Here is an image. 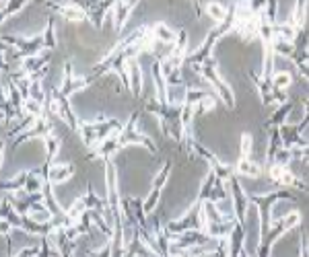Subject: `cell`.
Segmentation results:
<instances>
[{
  "instance_id": "cell-7",
  "label": "cell",
  "mask_w": 309,
  "mask_h": 257,
  "mask_svg": "<svg viewBox=\"0 0 309 257\" xmlns=\"http://www.w3.org/2000/svg\"><path fill=\"white\" fill-rule=\"evenodd\" d=\"M289 83H291V75H287V72H276V75H274V85L279 89L289 87Z\"/></svg>"
},
{
  "instance_id": "cell-2",
  "label": "cell",
  "mask_w": 309,
  "mask_h": 257,
  "mask_svg": "<svg viewBox=\"0 0 309 257\" xmlns=\"http://www.w3.org/2000/svg\"><path fill=\"white\" fill-rule=\"evenodd\" d=\"M134 5H136V3H113V9H111V19H113L115 29H118V31L124 27V23H126V19H128L130 11L134 9Z\"/></svg>"
},
{
  "instance_id": "cell-6",
  "label": "cell",
  "mask_w": 309,
  "mask_h": 257,
  "mask_svg": "<svg viewBox=\"0 0 309 257\" xmlns=\"http://www.w3.org/2000/svg\"><path fill=\"white\" fill-rule=\"evenodd\" d=\"M25 5H27V3H23V0H21V3H9V0H5V3H3V19H7L11 11H13V13L21 11Z\"/></svg>"
},
{
  "instance_id": "cell-5",
  "label": "cell",
  "mask_w": 309,
  "mask_h": 257,
  "mask_svg": "<svg viewBox=\"0 0 309 257\" xmlns=\"http://www.w3.org/2000/svg\"><path fill=\"white\" fill-rule=\"evenodd\" d=\"M237 169H239L243 175H250V177L260 175V167H258V165H254V163H252V161H248V159H241Z\"/></svg>"
},
{
  "instance_id": "cell-3",
  "label": "cell",
  "mask_w": 309,
  "mask_h": 257,
  "mask_svg": "<svg viewBox=\"0 0 309 257\" xmlns=\"http://www.w3.org/2000/svg\"><path fill=\"white\" fill-rule=\"evenodd\" d=\"M70 175H72V167H70V165L54 167V169L50 171V179H52L54 183H58V181H66V179H68Z\"/></svg>"
},
{
  "instance_id": "cell-1",
  "label": "cell",
  "mask_w": 309,
  "mask_h": 257,
  "mask_svg": "<svg viewBox=\"0 0 309 257\" xmlns=\"http://www.w3.org/2000/svg\"><path fill=\"white\" fill-rule=\"evenodd\" d=\"M50 7L56 9L66 21H72V23H79V21H83V19L87 17L85 7H79L76 3H64V5H54V3H50Z\"/></svg>"
},
{
  "instance_id": "cell-4",
  "label": "cell",
  "mask_w": 309,
  "mask_h": 257,
  "mask_svg": "<svg viewBox=\"0 0 309 257\" xmlns=\"http://www.w3.org/2000/svg\"><path fill=\"white\" fill-rule=\"evenodd\" d=\"M206 11H208V15H210L214 21H219V23H223V21L227 19V9H225L221 3H210V5L206 7Z\"/></svg>"
}]
</instances>
